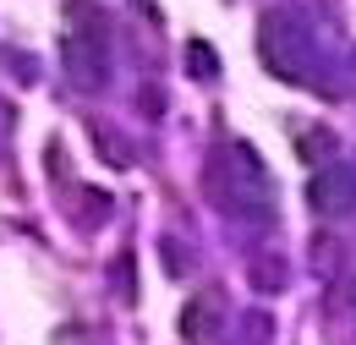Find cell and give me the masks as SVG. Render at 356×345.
<instances>
[{"label": "cell", "mask_w": 356, "mask_h": 345, "mask_svg": "<svg viewBox=\"0 0 356 345\" xmlns=\"http://www.w3.org/2000/svg\"><path fill=\"white\" fill-rule=\"evenodd\" d=\"M307 203H312V214H323V219H346L356 209V170H346V165L318 170L307 186Z\"/></svg>", "instance_id": "cell-2"}, {"label": "cell", "mask_w": 356, "mask_h": 345, "mask_svg": "<svg viewBox=\"0 0 356 345\" xmlns=\"http://www.w3.org/2000/svg\"><path fill=\"white\" fill-rule=\"evenodd\" d=\"M323 318H351L356 312V274L351 268H340V274H329V285H323Z\"/></svg>", "instance_id": "cell-5"}, {"label": "cell", "mask_w": 356, "mask_h": 345, "mask_svg": "<svg viewBox=\"0 0 356 345\" xmlns=\"http://www.w3.org/2000/svg\"><path fill=\"white\" fill-rule=\"evenodd\" d=\"M186 72H197V77H214V72H220L214 49H209V44H192V55H186Z\"/></svg>", "instance_id": "cell-7"}, {"label": "cell", "mask_w": 356, "mask_h": 345, "mask_svg": "<svg viewBox=\"0 0 356 345\" xmlns=\"http://www.w3.org/2000/svg\"><path fill=\"white\" fill-rule=\"evenodd\" d=\"M66 49V66H72V77L77 83H104V49H93V44H83V39H66L60 44Z\"/></svg>", "instance_id": "cell-4"}, {"label": "cell", "mask_w": 356, "mask_h": 345, "mask_svg": "<svg viewBox=\"0 0 356 345\" xmlns=\"http://www.w3.org/2000/svg\"><path fill=\"white\" fill-rule=\"evenodd\" d=\"M165 263H170V274H181V263H186V258H181L176 241H165Z\"/></svg>", "instance_id": "cell-9"}, {"label": "cell", "mask_w": 356, "mask_h": 345, "mask_svg": "<svg viewBox=\"0 0 356 345\" xmlns=\"http://www.w3.org/2000/svg\"><path fill=\"white\" fill-rule=\"evenodd\" d=\"M264 66L285 83H318V44L291 11L264 17Z\"/></svg>", "instance_id": "cell-1"}, {"label": "cell", "mask_w": 356, "mask_h": 345, "mask_svg": "<svg viewBox=\"0 0 356 345\" xmlns=\"http://www.w3.org/2000/svg\"><path fill=\"white\" fill-rule=\"evenodd\" d=\"M247 335H252L258 345L268 340V318H264V312H247Z\"/></svg>", "instance_id": "cell-8"}, {"label": "cell", "mask_w": 356, "mask_h": 345, "mask_svg": "<svg viewBox=\"0 0 356 345\" xmlns=\"http://www.w3.org/2000/svg\"><path fill=\"white\" fill-rule=\"evenodd\" d=\"M214 329H220V291H203L197 302H186V318H181V335L203 345L209 335H214Z\"/></svg>", "instance_id": "cell-3"}, {"label": "cell", "mask_w": 356, "mask_h": 345, "mask_svg": "<svg viewBox=\"0 0 356 345\" xmlns=\"http://www.w3.org/2000/svg\"><path fill=\"white\" fill-rule=\"evenodd\" d=\"M252 285H258V291H285V263L280 258H258L252 263Z\"/></svg>", "instance_id": "cell-6"}, {"label": "cell", "mask_w": 356, "mask_h": 345, "mask_svg": "<svg viewBox=\"0 0 356 345\" xmlns=\"http://www.w3.org/2000/svg\"><path fill=\"white\" fill-rule=\"evenodd\" d=\"M88 6H93V0H72V11H77V17H83V11H88Z\"/></svg>", "instance_id": "cell-10"}]
</instances>
